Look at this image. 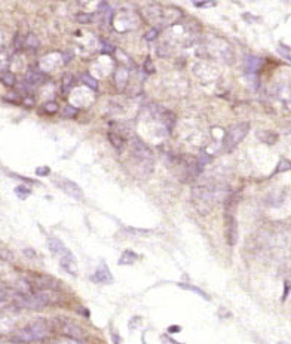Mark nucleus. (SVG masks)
I'll return each mask as SVG.
<instances>
[{"label":"nucleus","instance_id":"f257e3e1","mask_svg":"<svg viewBox=\"0 0 291 344\" xmlns=\"http://www.w3.org/2000/svg\"><path fill=\"white\" fill-rule=\"evenodd\" d=\"M129 148H131V156L129 161L134 163V168L131 169L132 174H135L137 177H149L153 172V155L150 148L144 144V141H141L137 135L132 137L131 142H129Z\"/></svg>","mask_w":291,"mask_h":344},{"label":"nucleus","instance_id":"f03ea898","mask_svg":"<svg viewBox=\"0 0 291 344\" xmlns=\"http://www.w3.org/2000/svg\"><path fill=\"white\" fill-rule=\"evenodd\" d=\"M51 328L49 324L45 319H38L33 321L20 331H17L12 335V341L15 343H34V341H42L49 337Z\"/></svg>","mask_w":291,"mask_h":344},{"label":"nucleus","instance_id":"7ed1b4c3","mask_svg":"<svg viewBox=\"0 0 291 344\" xmlns=\"http://www.w3.org/2000/svg\"><path fill=\"white\" fill-rule=\"evenodd\" d=\"M218 201L217 190L208 185H196L192 188V202L195 209L201 215H207L212 211L214 205Z\"/></svg>","mask_w":291,"mask_h":344},{"label":"nucleus","instance_id":"20e7f679","mask_svg":"<svg viewBox=\"0 0 291 344\" xmlns=\"http://www.w3.org/2000/svg\"><path fill=\"white\" fill-rule=\"evenodd\" d=\"M54 301V292L52 291H39L33 294H20L17 297V304L20 307L30 309V310H39L46 307L48 304Z\"/></svg>","mask_w":291,"mask_h":344},{"label":"nucleus","instance_id":"39448f33","mask_svg":"<svg viewBox=\"0 0 291 344\" xmlns=\"http://www.w3.org/2000/svg\"><path fill=\"white\" fill-rule=\"evenodd\" d=\"M249 131V125L248 123H238L235 125L233 128H230L226 135H225V140H223V147L226 150H232L235 148L244 138L245 135L248 134Z\"/></svg>","mask_w":291,"mask_h":344},{"label":"nucleus","instance_id":"423d86ee","mask_svg":"<svg viewBox=\"0 0 291 344\" xmlns=\"http://www.w3.org/2000/svg\"><path fill=\"white\" fill-rule=\"evenodd\" d=\"M55 184H57V187H60L62 190V192L67 196L76 199V201H82L83 199V190L75 181H71L68 178H62V177H57L55 178Z\"/></svg>","mask_w":291,"mask_h":344},{"label":"nucleus","instance_id":"0eeeda50","mask_svg":"<svg viewBox=\"0 0 291 344\" xmlns=\"http://www.w3.org/2000/svg\"><path fill=\"white\" fill-rule=\"evenodd\" d=\"M225 236L229 246H235L238 242V223L233 212H225Z\"/></svg>","mask_w":291,"mask_h":344},{"label":"nucleus","instance_id":"6e6552de","mask_svg":"<svg viewBox=\"0 0 291 344\" xmlns=\"http://www.w3.org/2000/svg\"><path fill=\"white\" fill-rule=\"evenodd\" d=\"M58 260H60V264L62 269L71 275V276H76L78 275V263H76V258L75 255H73V252L68 249V248H64L62 252L60 255H57Z\"/></svg>","mask_w":291,"mask_h":344},{"label":"nucleus","instance_id":"1a4fd4ad","mask_svg":"<svg viewBox=\"0 0 291 344\" xmlns=\"http://www.w3.org/2000/svg\"><path fill=\"white\" fill-rule=\"evenodd\" d=\"M92 282L95 283H101V285H107L113 282V275L108 270V267L105 264H101L98 269L95 270V273L91 276Z\"/></svg>","mask_w":291,"mask_h":344},{"label":"nucleus","instance_id":"9d476101","mask_svg":"<svg viewBox=\"0 0 291 344\" xmlns=\"http://www.w3.org/2000/svg\"><path fill=\"white\" fill-rule=\"evenodd\" d=\"M61 331H62L64 335H67L71 340H76V341H81L83 338V335H85L83 331L81 329V326H78L76 324H73V322H68V321L62 322Z\"/></svg>","mask_w":291,"mask_h":344},{"label":"nucleus","instance_id":"9b49d317","mask_svg":"<svg viewBox=\"0 0 291 344\" xmlns=\"http://www.w3.org/2000/svg\"><path fill=\"white\" fill-rule=\"evenodd\" d=\"M128 78H129V73H128V68L125 67H119L115 73V85L119 88V89H124L128 83Z\"/></svg>","mask_w":291,"mask_h":344},{"label":"nucleus","instance_id":"f8f14e48","mask_svg":"<svg viewBox=\"0 0 291 344\" xmlns=\"http://www.w3.org/2000/svg\"><path fill=\"white\" fill-rule=\"evenodd\" d=\"M43 82V73L39 70H30L25 74V83L28 85H38Z\"/></svg>","mask_w":291,"mask_h":344},{"label":"nucleus","instance_id":"ddd939ff","mask_svg":"<svg viewBox=\"0 0 291 344\" xmlns=\"http://www.w3.org/2000/svg\"><path fill=\"white\" fill-rule=\"evenodd\" d=\"M107 137H108V141H110V144H112L118 151H122V150H124V147H125V140H124V137H121V135L116 134V132H108Z\"/></svg>","mask_w":291,"mask_h":344},{"label":"nucleus","instance_id":"4468645a","mask_svg":"<svg viewBox=\"0 0 291 344\" xmlns=\"http://www.w3.org/2000/svg\"><path fill=\"white\" fill-rule=\"evenodd\" d=\"M48 248H49V251L54 255H60L62 252V249L65 248V245L60 239H57V238H49L48 239Z\"/></svg>","mask_w":291,"mask_h":344},{"label":"nucleus","instance_id":"2eb2a0df","mask_svg":"<svg viewBox=\"0 0 291 344\" xmlns=\"http://www.w3.org/2000/svg\"><path fill=\"white\" fill-rule=\"evenodd\" d=\"M22 43H24V46H25L27 49H31V51H36V49L39 48V45H41V42H39V39H38V36L33 34V33H30V34L25 37V40H24Z\"/></svg>","mask_w":291,"mask_h":344},{"label":"nucleus","instance_id":"dca6fc26","mask_svg":"<svg viewBox=\"0 0 291 344\" xmlns=\"http://www.w3.org/2000/svg\"><path fill=\"white\" fill-rule=\"evenodd\" d=\"M0 82H2V83H3L5 86H8V88H14L15 83H17V78H15L14 73L6 71V73H3L2 76H0Z\"/></svg>","mask_w":291,"mask_h":344},{"label":"nucleus","instance_id":"f3484780","mask_svg":"<svg viewBox=\"0 0 291 344\" xmlns=\"http://www.w3.org/2000/svg\"><path fill=\"white\" fill-rule=\"evenodd\" d=\"M81 81L83 82L85 86H88V89H92V91H97V89H98V82H97L95 78H92L91 74H88V73L82 74Z\"/></svg>","mask_w":291,"mask_h":344},{"label":"nucleus","instance_id":"a211bd4d","mask_svg":"<svg viewBox=\"0 0 291 344\" xmlns=\"http://www.w3.org/2000/svg\"><path fill=\"white\" fill-rule=\"evenodd\" d=\"M135 260H137V254L135 252H132V251H125L124 254H122V257H121V260H119V264L122 265H131L132 263H135Z\"/></svg>","mask_w":291,"mask_h":344},{"label":"nucleus","instance_id":"6ab92c4d","mask_svg":"<svg viewBox=\"0 0 291 344\" xmlns=\"http://www.w3.org/2000/svg\"><path fill=\"white\" fill-rule=\"evenodd\" d=\"M8 65H9V54L5 49H0V76L8 71L6 70Z\"/></svg>","mask_w":291,"mask_h":344},{"label":"nucleus","instance_id":"aec40b11","mask_svg":"<svg viewBox=\"0 0 291 344\" xmlns=\"http://www.w3.org/2000/svg\"><path fill=\"white\" fill-rule=\"evenodd\" d=\"M78 107H73V105H65L61 111V116L64 119H73V118H76L78 116Z\"/></svg>","mask_w":291,"mask_h":344},{"label":"nucleus","instance_id":"412c9836","mask_svg":"<svg viewBox=\"0 0 291 344\" xmlns=\"http://www.w3.org/2000/svg\"><path fill=\"white\" fill-rule=\"evenodd\" d=\"M75 20H76L79 24H91V22H94V20H95V14H85V12H81V14H76V15H75Z\"/></svg>","mask_w":291,"mask_h":344},{"label":"nucleus","instance_id":"4be33fe9","mask_svg":"<svg viewBox=\"0 0 291 344\" xmlns=\"http://www.w3.org/2000/svg\"><path fill=\"white\" fill-rule=\"evenodd\" d=\"M262 64V60L257 57H248L247 58V70L248 71H256Z\"/></svg>","mask_w":291,"mask_h":344},{"label":"nucleus","instance_id":"5701e85b","mask_svg":"<svg viewBox=\"0 0 291 344\" xmlns=\"http://www.w3.org/2000/svg\"><path fill=\"white\" fill-rule=\"evenodd\" d=\"M14 192H15V195H17L20 199H27V198L31 195V190H30L28 187H25L24 184H21V185H17Z\"/></svg>","mask_w":291,"mask_h":344},{"label":"nucleus","instance_id":"b1692460","mask_svg":"<svg viewBox=\"0 0 291 344\" xmlns=\"http://www.w3.org/2000/svg\"><path fill=\"white\" fill-rule=\"evenodd\" d=\"M43 111L46 113V114H55V113H58V110H60V105H58V102L57 101H46L45 104H43Z\"/></svg>","mask_w":291,"mask_h":344},{"label":"nucleus","instance_id":"393cba45","mask_svg":"<svg viewBox=\"0 0 291 344\" xmlns=\"http://www.w3.org/2000/svg\"><path fill=\"white\" fill-rule=\"evenodd\" d=\"M73 83H75V78H73V74H65L62 78V92H67L71 89Z\"/></svg>","mask_w":291,"mask_h":344},{"label":"nucleus","instance_id":"a878e982","mask_svg":"<svg viewBox=\"0 0 291 344\" xmlns=\"http://www.w3.org/2000/svg\"><path fill=\"white\" fill-rule=\"evenodd\" d=\"M100 45H101V54L112 55V52L115 51V46L112 43H108V40H105V39H101Z\"/></svg>","mask_w":291,"mask_h":344},{"label":"nucleus","instance_id":"bb28decb","mask_svg":"<svg viewBox=\"0 0 291 344\" xmlns=\"http://www.w3.org/2000/svg\"><path fill=\"white\" fill-rule=\"evenodd\" d=\"M181 288H185V289H189V291H192V292H196L198 295H201L202 298H205V300H209V297L201 289V288H198V286H192V285H183V283H178Z\"/></svg>","mask_w":291,"mask_h":344},{"label":"nucleus","instance_id":"cd10ccee","mask_svg":"<svg viewBox=\"0 0 291 344\" xmlns=\"http://www.w3.org/2000/svg\"><path fill=\"white\" fill-rule=\"evenodd\" d=\"M158 36H159V30L158 28H152V30H149L147 33L144 34V39L147 40V42H152V40L156 39Z\"/></svg>","mask_w":291,"mask_h":344},{"label":"nucleus","instance_id":"c85d7f7f","mask_svg":"<svg viewBox=\"0 0 291 344\" xmlns=\"http://www.w3.org/2000/svg\"><path fill=\"white\" fill-rule=\"evenodd\" d=\"M49 174H51V168L46 166V165L36 168V175H39V177H48Z\"/></svg>","mask_w":291,"mask_h":344},{"label":"nucleus","instance_id":"c756f323","mask_svg":"<svg viewBox=\"0 0 291 344\" xmlns=\"http://www.w3.org/2000/svg\"><path fill=\"white\" fill-rule=\"evenodd\" d=\"M193 6L196 8H209V6H215V2H193Z\"/></svg>","mask_w":291,"mask_h":344},{"label":"nucleus","instance_id":"7c9ffc66","mask_svg":"<svg viewBox=\"0 0 291 344\" xmlns=\"http://www.w3.org/2000/svg\"><path fill=\"white\" fill-rule=\"evenodd\" d=\"M5 100H11L12 102H20V101H21V98L18 97L17 92H9V94L5 97Z\"/></svg>","mask_w":291,"mask_h":344},{"label":"nucleus","instance_id":"2f4dec72","mask_svg":"<svg viewBox=\"0 0 291 344\" xmlns=\"http://www.w3.org/2000/svg\"><path fill=\"white\" fill-rule=\"evenodd\" d=\"M144 68H146V71H147V73H155V67H153L152 61H150V58L146 60V62H144Z\"/></svg>","mask_w":291,"mask_h":344},{"label":"nucleus","instance_id":"473e14b6","mask_svg":"<svg viewBox=\"0 0 291 344\" xmlns=\"http://www.w3.org/2000/svg\"><path fill=\"white\" fill-rule=\"evenodd\" d=\"M55 344H82V341H76V340H71V338H65V340H60Z\"/></svg>","mask_w":291,"mask_h":344},{"label":"nucleus","instance_id":"72a5a7b5","mask_svg":"<svg viewBox=\"0 0 291 344\" xmlns=\"http://www.w3.org/2000/svg\"><path fill=\"white\" fill-rule=\"evenodd\" d=\"M22 101H24V105H27V107H33L34 105L33 97H25V98H22Z\"/></svg>","mask_w":291,"mask_h":344},{"label":"nucleus","instance_id":"f704fd0d","mask_svg":"<svg viewBox=\"0 0 291 344\" xmlns=\"http://www.w3.org/2000/svg\"><path fill=\"white\" fill-rule=\"evenodd\" d=\"M6 298H8V292H6L5 289L0 288V304L5 303V301H6Z\"/></svg>","mask_w":291,"mask_h":344},{"label":"nucleus","instance_id":"c9c22d12","mask_svg":"<svg viewBox=\"0 0 291 344\" xmlns=\"http://www.w3.org/2000/svg\"><path fill=\"white\" fill-rule=\"evenodd\" d=\"M112 338H113L115 344H121V337H119V334H116V332H112Z\"/></svg>","mask_w":291,"mask_h":344},{"label":"nucleus","instance_id":"e433bc0d","mask_svg":"<svg viewBox=\"0 0 291 344\" xmlns=\"http://www.w3.org/2000/svg\"><path fill=\"white\" fill-rule=\"evenodd\" d=\"M168 331H169V332H178V331H180V328H178V326H169V328H168Z\"/></svg>","mask_w":291,"mask_h":344}]
</instances>
